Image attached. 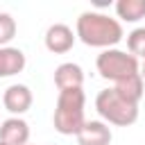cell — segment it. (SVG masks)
Instances as JSON below:
<instances>
[{
  "mask_svg": "<svg viewBox=\"0 0 145 145\" xmlns=\"http://www.w3.org/2000/svg\"><path fill=\"white\" fill-rule=\"evenodd\" d=\"M75 36L91 48H113L122 41V25L120 20L111 18L102 11H82L75 25Z\"/></svg>",
  "mask_w": 145,
  "mask_h": 145,
  "instance_id": "cell-1",
  "label": "cell"
},
{
  "mask_svg": "<svg viewBox=\"0 0 145 145\" xmlns=\"http://www.w3.org/2000/svg\"><path fill=\"white\" fill-rule=\"evenodd\" d=\"M84 104L86 95L82 88H66L59 91L57 106H54V129L63 136H77L79 129L84 127Z\"/></svg>",
  "mask_w": 145,
  "mask_h": 145,
  "instance_id": "cell-2",
  "label": "cell"
},
{
  "mask_svg": "<svg viewBox=\"0 0 145 145\" xmlns=\"http://www.w3.org/2000/svg\"><path fill=\"white\" fill-rule=\"evenodd\" d=\"M95 109L102 116V122H109V125H116V127H129L138 120V104H131L125 97H120L113 91V86L102 88L97 93Z\"/></svg>",
  "mask_w": 145,
  "mask_h": 145,
  "instance_id": "cell-3",
  "label": "cell"
},
{
  "mask_svg": "<svg viewBox=\"0 0 145 145\" xmlns=\"http://www.w3.org/2000/svg\"><path fill=\"white\" fill-rule=\"evenodd\" d=\"M95 68H97L100 77H104V79H109V82H113V84L140 72L138 59L131 57V54L125 52V50H118V48L102 50V52L97 54V59H95Z\"/></svg>",
  "mask_w": 145,
  "mask_h": 145,
  "instance_id": "cell-4",
  "label": "cell"
},
{
  "mask_svg": "<svg viewBox=\"0 0 145 145\" xmlns=\"http://www.w3.org/2000/svg\"><path fill=\"white\" fill-rule=\"evenodd\" d=\"M32 91L25 86V84H11V86H7L5 88V93H2V104H5V109L9 111V113H14V116H23L25 111H29V106H32Z\"/></svg>",
  "mask_w": 145,
  "mask_h": 145,
  "instance_id": "cell-5",
  "label": "cell"
},
{
  "mask_svg": "<svg viewBox=\"0 0 145 145\" xmlns=\"http://www.w3.org/2000/svg\"><path fill=\"white\" fill-rule=\"evenodd\" d=\"M75 39L77 36H75L72 27H68L66 23H54L45 32V48L54 54H63L75 45Z\"/></svg>",
  "mask_w": 145,
  "mask_h": 145,
  "instance_id": "cell-6",
  "label": "cell"
},
{
  "mask_svg": "<svg viewBox=\"0 0 145 145\" xmlns=\"http://www.w3.org/2000/svg\"><path fill=\"white\" fill-rule=\"evenodd\" d=\"M111 138H113V134H111L109 125L102 120H86L77 134L79 145H111Z\"/></svg>",
  "mask_w": 145,
  "mask_h": 145,
  "instance_id": "cell-7",
  "label": "cell"
},
{
  "mask_svg": "<svg viewBox=\"0 0 145 145\" xmlns=\"http://www.w3.org/2000/svg\"><path fill=\"white\" fill-rule=\"evenodd\" d=\"M0 140L7 143V145H27L29 125L18 116H11V118L2 120L0 122Z\"/></svg>",
  "mask_w": 145,
  "mask_h": 145,
  "instance_id": "cell-8",
  "label": "cell"
},
{
  "mask_svg": "<svg viewBox=\"0 0 145 145\" xmlns=\"http://www.w3.org/2000/svg\"><path fill=\"white\" fill-rule=\"evenodd\" d=\"M54 84L59 91H66V88H82L84 84V70L79 63H72V61H66V63H59L54 68Z\"/></svg>",
  "mask_w": 145,
  "mask_h": 145,
  "instance_id": "cell-9",
  "label": "cell"
},
{
  "mask_svg": "<svg viewBox=\"0 0 145 145\" xmlns=\"http://www.w3.org/2000/svg\"><path fill=\"white\" fill-rule=\"evenodd\" d=\"M25 63H27V59L20 48H11V45L0 48V77H14V75L23 72Z\"/></svg>",
  "mask_w": 145,
  "mask_h": 145,
  "instance_id": "cell-10",
  "label": "cell"
},
{
  "mask_svg": "<svg viewBox=\"0 0 145 145\" xmlns=\"http://www.w3.org/2000/svg\"><path fill=\"white\" fill-rule=\"evenodd\" d=\"M113 91H116L120 97H125L127 102L138 104V102L143 100V93H145L140 72L134 75V77H127V79H122V82H116V84H113Z\"/></svg>",
  "mask_w": 145,
  "mask_h": 145,
  "instance_id": "cell-11",
  "label": "cell"
},
{
  "mask_svg": "<svg viewBox=\"0 0 145 145\" xmlns=\"http://www.w3.org/2000/svg\"><path fill=\"white\" fill-rule=\"evenodd\" d=\"M116 14L127 23H138L140 18H145V0H118Z\"/></svg>",
  "mask_w": 145,
  "mask_h": 145,
  "instance_id": "cell-12",
  "label": "cell"
},
{
  "mask_svg": "<svg viewBox=\"0 0 145 145\" xmlns=\"http://www.w3.org/2000/svg\"><path fill=\"white\" fill-rule=\"evenodd\" d=\"M127 50L131 57L145 59V27H136L127 34Z\"/></svg>",
  "mask_w": 145,
  "mask_h": 145,
  "instance_id": "cell-13",
  "label": "cell"
},
{
  "mask_svg": "<svg viewBox=\"0 0 145 145\" xmlns=\"http://www.w3.org/2000/svg\"><path fill=\"white\" fill-rule=\"evenodd\" d=\"M14 36H16V20H14V16L0 11V48H5Z\"/></svg>",
  "mask_w": 145,
  "mask_h": 145,
  "instance_id": "cell-14",
  "label": "cell"
},
{
  "mask_svg": "<svg viewBox=\"0 0 145 145\" xmlns=\"http://www.w3.org/2000/svg\"><path fill=\"white\" fill-rule=\"evenodd\" d=\"M140 77H143V82H145V59H143V66H140Z\"/></svg>",
  "mask_w": 145,
  "mask_h": 145,
  "instance_id": "cell-15",
  "label": "cell"
},
{
  "mask_svg": "<svg viewBox=\"0 0 145 145\" xmlns=\"http://www.w3.org/2000/svg\"><path fill=\"white\" fill-rule=\"evenodd\" d=\"M0 145H7V143H2V140H0Z\"/></svg>",
  "mask_w": 145,
  "mask_h": 145,
  "instance_id": "cell-16",
  "label": "cell"
}]
</instances>
